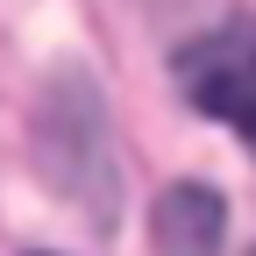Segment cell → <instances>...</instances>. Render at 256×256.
<instances>
[{
    "label": "cell",
    "instance_id": "1",
    "mask_svg": "<svg viewBox=\"0 0 256 256\" xmlns=\"http://www.w3.org/2000/svg\"><path fill=\"white\" fill-rule=\"evenodd\" d=\"M178 78L214 121L242 128V142L256 150V43H235V36L228 43H192Z\"/></svg>",
    "mask_w": 256,
    "mask_h": 256
},
{
    "label": "cell",
    "instance_id": "2",
    "mask_svg": "<svg viewBox=\"0 0 256 256\" xmlns=\"http://www.w3.org/2000/svg\"><path fill=\"white\" fill-rule=\"evenodd\" d=\"M228 206L206 185H171L156 200V256H220Z\"/></svg>",
    "mask_w": 256,
    "mask_h": 256
}]
</instances>
